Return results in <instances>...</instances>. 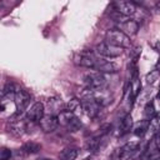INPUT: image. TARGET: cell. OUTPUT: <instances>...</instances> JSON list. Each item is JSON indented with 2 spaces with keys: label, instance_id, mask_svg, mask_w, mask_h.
<instances>
[{
  "label": "cell",
  "instance_id": "obj_1",
  "mask_svg": "<svg viewBox=\"0 0 160 160\" xmlns=\"http://www.w3.org/2000/svg\"><path fill=\"white\" fill-rule=\"evenodd\" d=\"M58 119H59V124L62 125V126H65L71 132L79 131L81 129V126H82L80 119L76 115H74V112L68 111V110L60 111L59 115H58Z\"/></svg>",
  "mask_w": 160,
  "mask_h": 160
},
{
  "label": "cell",
  "instance_id": "obj_2",
  "mask_svg": "<svg viewBox=\"0 0 160 160\" xmlns=\"http://www.w3.org/2000/svg\"><path fill=\"white\" fill-rule=\"evenodd\" d=\"M105 41L108 44H111L114 46L118 48H129L131 45L130 42V38L128 35H125L122 31H120L119 29H114V30H109L105 34Z\"/></svg>",
  "mask_w": 160,
  "mask_h": 160
},
{
  "label": "cell",
  "instance_id": "obj_3",
  "mask_svg": "<svg viewBox=\"0 0 160 160\" xmlns=\"http://www.w3.org/2000/svg\"><path fill=\"white\" fill-rule=\"evenodd\" d=\"M84 82H85L86 88L89 89V91H94V90H100L105 85L106 80L101 72L90 71L84 75Z\"/></svg>",
  "mask_w": 160,
  "mask_h": 160
},
{
  "label": "cell",
  "instance_id": "obj_4",
  "mask_svg": "<svg viewBox=\"0 0 160 160\" xmlns=\"http://www.w3.org/2000/svg\"><path fill=\"white\" fill-rule=\"evenodd\" d=\"M80 102H81V108H82L84 112H85L89 118H95V116H98L101 105L94 99V96L91 95V92H89L88 95H85V96L80 100Z\"/></svg>",
  "mask_w": 160,
  "mask_h": 160
},
{
  "label": "cell",
  "instance_id": "obj_5",
  "mask_svg": "<svg viewBox=\"0 0 160 160\" xmlns=\"http://www.w3.org/2000/svg\"><path fill=\"white\" fill-rule=\"evenodd\" d=\"M95 52L99 56L112 59V58L120 56L122 54V49L118 48V46H114L111 44H108L106 41H102V42H100V44H98L95 46Z\"/></svg>",
  "mask_w": 160,
  "mask_h": 160
},
{
  "label": "cell",
  "instance_id": "obj_6",
  "mask_svg": "<svg viewBox=\"0 0 160 160\" xmlns=\"http://www.w3.org/2000/svg\"><path fill=\"white\" fill-rule=\"evenodd\" d=\"M99 56L95 55L94 52L91 51H82V52H79L75 55L74 58V62L79 66H82V68H88V69H94L95 65H96V61H98Z\"/></svg>",
  "mask_w": 160,
  "mask_h": 160
},
{
  "label": "cell",
  "instance_id": "obj_7",
  "mask_svg": "<svg viewBox=\"0 0 160 160\" xmlns=\"http://www.w3.org/2000/svg\"><path fill=\"white\" fill-rule=\"evenodd\" d=\"M115 10L122 16H132L138 11V6L132 1H115Z\"/></svg>",
  "mask_w": 160,
  "mask_h": 160
},
{
  "label": "cell",
  "instance_id": "obj_8",
  "mask_svg": "<svg viewBox=\"0 0 160 160\" xmlns=\"http://www.w3.org/2000/svg\"><path fill=\"white\" fill-rule=\"evenodd\" d=\"M14 101H15L18 112H21L29 105V102H30V95H29V92H26L22 89H16L15 95H14Z\"/></svg>",
  "mask_w": 160,
  "mask_h": 160
},
{
  "label": "cell",
  "instance_id": "obj_9",
  "mask_svg": "<svg viewBox=\"0 0 160 160\" xmlns=\"http://www.w3.org/2000/svg\"><path fill=\"white\" fill-rule=\"evenodd\" d=\"M45 116V109L42 102H35L26 112V119L32 122H39Z\"/></svg>",
  "mask_w": 160,
  "mask_h": 160
},
{
  "label": "cell",
  "instance_id": "obj_10",
  "mask_svg": "<svg viewBox=\"0 0 160 160\" xmlns=\"http://www.w3.org/2000/svg\"><path fill=\"white\" fill-rule=\"evenodd\" d=\"M39 125L40 128L42 129V131L45 132H51L54 131L58 125H59V119L58 116L52 115V114H49V115H45L40 121H39Z\"/></svg>",
  "mask_w": 160,
  "mask_h": 160
},
{
  "label": "cell",
  "instance_id": "obj_11",
  "mask_svg": "<svg viewBox=\"0 0 160 160\" xmlns=\"http://www.w3.org/2000/svg\"><path fill=\"white\" fill-rule=\"evenodd\" d=\"M94 70H96V71H99L101 74L102 72H116L119 70V66L115 62H112L110 60H105V59H102V58L99 56Z\"/></svg>",
  "mask_w": 160,
  "mask_h": 160
},
{
  "label": "cell",
  "instance_id": "obj_12",
  "mask_svg": "<svg viewBox=\"0 0 160 160\" xmlns=\"http://www.w3.org/2000/svg\"><path fill=\"white\" fill-rule=\"evenodd\" d=\"M118 28H119V30L122 31L125 35L130 36V35H135V34L138 32V30H139V24H138V21H135V20L125 19L122 22H119Z\"/></svg>",
  "mask_w": 160,
  "mask_h": 160
},
{
  "label": "cell",
  "instance_id": "obj_13",
  "mask_svg": "<svg viewBox=\"0 0 160 160\" xmlns=\"http://www.w3.org/2000/svg\"><path fill=\"white\" fill-rule=\"evenodd\" d=\"M131 129H132V118H131L130 114H126L120 120V124H119V135L122 136V135L130 132Z\"/></svg>",
  "mask_w": 160,
  "mask_h": 160
},
{
  "label": "cell",
  "instance_id": "obj_14",
  "mask_svg": "<svg viewBox=\"0 0 160 160\" xmlns=\"http://www.w3.org/2000/svg\"><path fill=\"white\" fill-rule=\"evenodd\" d=\"M79 155V150L78 148H74V146H68L65 149L61 150L60 152V159L61 160H75Z\"/></svg>",
  "mask_w": 160,
  "mask_h": 160
},
{
  "label": "cell",
  "instance_id": "obj_15",
  "mask_svg": "<svg viewBox=\"0 0 160 160\" xmlns=\"http://www.w3.org/2000/svg\"><path fill=\"white\" fill-rule=\"evenodd\" d=\"M41 149V145L35 141H28L21 146V151L24 154H36Z\"/></svg>",
  "mask_w": 160,
  "mask_h": 160
},
{
  "label": "cell",
  "instance_id": "obj_16",
  "mask_svg": "<svg viewBox=\"0 0 160 160\" xmlns=\"http://www.w3.org/2000/svg\"><path fill=\"white\" fill-rule=\"evenodd\" d=\"M149 122H150V120L144 119L141 122H139V124L134 128V134H135L136 136H144V135L148 132V130H149Z\"/></svg>",
  "mask_w": 160,
  "mask_h": 160
},
{
  "label": "cell",
  "instance_id": "obj_17",
  "mask_svg": "<svg viewBox=\"0 0 160 160\" xmlns=\"http://www.w3.org/2000/svg\"><path fill=\"white\" fill-rule=\"evenodd\" d=\"M22 130H25V126L21 121H15L12 120L10 122V131L15 135H21L22 134Z\"/></svg>",
  "mask_w": 160,
  "mask_h": 160
},
{
  "label": "cell",
  "instance_id": "obj_18",
  "mask_svg": "<svg viewBox=\"0 0 160 160\" xmlns=\"http://www.w3.org/2000/svg\"><path fill=\"white\" fill-rule=\"evenodd\" d=\"M81 106V102H80V100H78V99H71V100H69L66 104H65V110H68V111H74V110H76V109H79Z\"/></svg>",
  "mask_w": 160,
  "mask_h": 160
},
{
  "label": "cell",
  "instance_id": "obj_19",
  "mask_svg": "<svg viewBox=\"0 0 160 160\" xmlns=\"http://www.w3.org/2000/svg\"><path fill=\"white\" fill-rule=\"evenodd\" d=\"M154 114H155V109H154V104L152 102H148L145 109H144V116L145 119H151L154 118Z\"/></svg>",
  "mask_w": 160,
  "mask_h": 160
},
{
  "label": "cell",
  "instance_id": "obj_20",
  "mask_svg": "<svg viewBox=\"0 0 160 160\" xmlns=\"http://www.w3.org/2000/svg\"><path fill=\"white\" fill-rule=\"evenodd\" d=\"M159 76H160V71L159 70H152L151 72H149L148 75H146V81H148V84H152L155 80H158L159 79Z\"/></svg>",
  "mask_w": 160,
  "mask_h": 160
},
{
  "label": "cell",
  "instance_id": "obj_21",
  "mask_svg": "<svg viewBox=\"0 0 160 160\" xmlns=\"http://www.w3.org/2000/svg\"><path fill=\"white\" fill-rule=\"evenodd\" d=\"M11 150L10 149H8V148H2L1 150H0V159L1 160H10V158H11Z\"/></svg>",
  "mask_w": 160,
  "mask_h": 160
},
{
  "label": "cell",
  "instance_id": "obj_22",
  "mask_svg": "<svg viewBox=\"0 0 160 160\" xmlns=\"http://www.w3.org/2000/svg\"><path fill=\"white\" fill-rule=\"evenodd\" d=\"M156 98H158V100L160 101V90H159V92H158V95H156Z\"/></svg>",
  "mask_w": 160,
  "mask_h": 160
},
{
  "label": "cell",
  "instance_id": "obj_23",
  "mask_svg": "<svg viewBox=\"0 0 160 160\" xmlns=\"http://www.w3.org/2000/svg\"><path fill=\"white\" fill-rule=\"evenodd\" d=\"M40 160H51V159H46V158H42V159H40Z\"/></svg>",
  "mask_w": 160,
  "mask_h": 160
}]
</instances>
